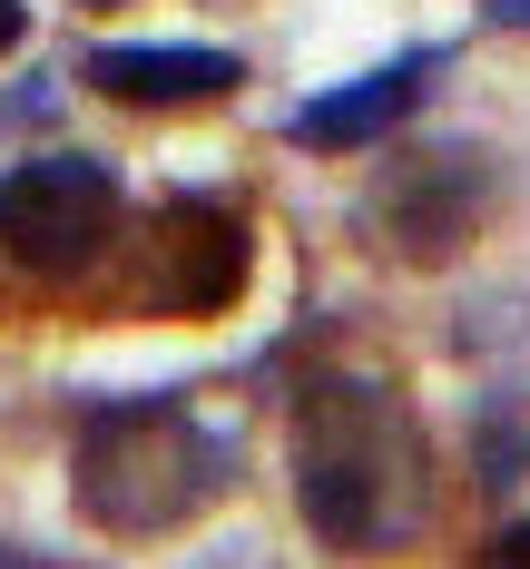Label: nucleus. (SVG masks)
<instances>
[{
    "mask_svg": "<svg viewBox=\"0 0 530 569\" xmlns=\"http://www.w3.org/2000/svg\"><path fill=\"white\" fill-rule=\"evenodd\" d=\"M256 276V236L227 197H168L148 227L128 236V315H227Z\"/></svg>",
    "mask_w": 530,
    "mask_h": 569,
    "instance_id": "3",
    "label": "nucleus"
},
{
    "mask_svg": "<svg viewBox=\"0 0 530 569\" xmlns=\"http://www.w3.org/2000/svg\"><path fill=\"white\" fill-rule=\"evenodd\" d=\"M294 511L324 550H403L432 511L422 432L393 383L314 373L294 393Z\"/></svg>",
    "mask_w": 530,
    "mask_h": 569,
    "instance_id": "1",
    "label": "nucleus"
},
{
    "mask_svg": "<svg viewBox=\"0 0 530 569\" xmlns=\"http://www.w3.org/2000/svg\"><path fill=\"white\" fill-rule=\"evenodd\" d=\"M118 246V177L99 158H20V168L0 177V256L20 266V276H89L99 256Z\"/></svg>",
    "mask_w": 530,
    "mask_h": 569,
    "instance_id": "4",
    "label": "nucleus"
},
{
    "mask_svg": "<svg viewBox=\"0 0 530 569\" xmlns=\"http://www.w3.org/2000/svg\"><path fill=\"white\" fill-rule=\"evenodd\" d=\"M79 79L118 99V109H207V99H227L236 79H246V59L236 50H187V40H109V50L79 59Z\"/></svg>",
    "mask_w": 530,
    "mask_h": 569,
    "instance_id": "7",
    "label": "nucleus"
},
{
    "mask_svg": "<svg viewBox=\"0 0 530 569\" xmlns=\"http://www.w3.org/2000/svg\"><path fill=\"white\" fill-rule=\"evenodd\" d=\"M227 481H236V442L217 422H197L187 402H109V412H89L79 461H69L79 511L118 540L187 530Z\"/></svg>",
    "mask_w": 530,
    "mask_h": 569,
    "instance_id": "2",
    "label": "nucleus"
},
{
    "mask_svg": "<svg viewBox=\"0 0 530 569\" xmlns=\"http://www.w3.org/2000/svg\"><path fill=\"white\" fill-rule=\"evenodd\" d=\"M432 69H442V50H403V59H383V69H363V79H344V89L304 99L286 138H294V148H314V158H344V148H383V138H393V128L422 109Z\"/></svg>",
    "mask_w": 530,
    "mask_h": 569,
    "instance_id": "6",
    "label": "nucleus"
},
{
    "mask_svg": "<svg viewBox=\"0 0 530 569\" xmlns=\"http://www.w3.org/2000/svg\"><path fill=\"white\" fill-rule=\"evenodd\" d=\"M491 207H501V168L462 148V138H442V148H403L393 168L373 177V246L383 256H403V266H442V256H462L471 236L491 227Z\"/></svg>",
    "mask_w": 530,
    "mask_h": 569,
    "instance_id": "5",
    "label": "nucleus"
},
{
    "mask_svg": "<svg viewBox=\"0 0 530 569\" xmlns=\"http://www.w3.org/2000/svg\"><path fill=\"white\" fill-rule=\"evenodd\" d=\"M491 560H530V520H511V530L491 540Z\"/></svg>",
    "mask_w": 530,
    "mask_h": 569,
    "instance_id": "9",
    "label": "nucleus"
},
{
    "mask_svg": "<svg viewBox=\"0 0 530 569\" xmlns=\"http://www.w3.org/2000/svg\"><path fill=\"white\" fill-rule=\"evenodd\" d=\"M20 30H30V10H20V0H0V59L20 50Z\"/></svg>",
    "mask_w": 530,
    "mask_h": 569,
    "instance_id": "8",
    "label": "nucleus"
},
{
    "mask_svg": "<svg viewBox=\"0 0 530 569\" xmlns=\"http://www.w3.org/2000/svg\"><path fill=\"white\" fill-rule=\"evenodd\" d=\"M481 10H491V20H521V30H530V0H481Z\"/></svg>",
    "mask_w": 530,
    "mask_h": 569,
    "instance_id": "10",
    "label": "nucleus"
}]
</instances>
